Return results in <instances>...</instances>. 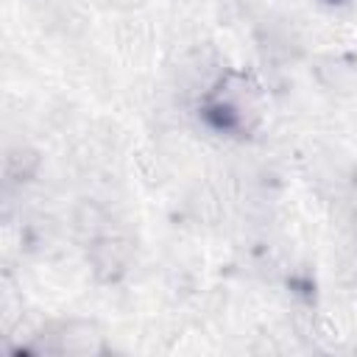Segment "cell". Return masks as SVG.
<instances>
[{
	"label": "cell",
	"mask_w": 357,
	"mask_h": 357,
	"mask_svg": "<svg viewBox=\"0 0 357 357\" xmlns=\"http://www.w3.org/2000/svg\"><path fill=\"white\" fill-rule=\"evenodd\" d=\"M86 262L100 282H117L131 265V243L120 231L103 226L86 240Z\"/></svg>",
	"instance_id": "2"
},
{
	"label": "cell",
	"mask_w": 357,
	"mask_h": 357,
	"mask_svg": "<svg viewBox=\"0 0 357 357\" xmlns=\"http://www.w3.org/2000/svg\"><path fill=\"white\" fill-rule=\"evenodd\" d=\"M33 351L45 354H95L100 351V335H95L92 326L78 321H59L45 326L39 335H33Z\"/></svg>",
	"instance_id": "3"
},
{
	"label": "cell",
	"mask_w": 357,
	"mask_h": 357,
	"mask_svg": "<svg viewBox=\"0 0 357 357\" xmlns=\"http://www.w3.org/2000/svg\"><path fill=\"white\" fill-rule=\"evenodd\" d=\"M315 75L326 89H337V92L351 89L354 81H357L354 64L349 59H343V56H324L318 61V67H315Z\"/></svg>",
	"instance_id": "4"
},
{
	"label": "cell",
	"mask_w": 357,
	"mask_h": 357,
	"mask_svg": "<svg viewBox=\"0 0 357 357\" xmlns=\"http://www.w3.org/2000/svg\"><path fill=\"white\" fill-rule=\"evenodd\" d=\"M39 170V153L31 151L28 145H17V148H8L6 156H3V173H6V181L8 184H22V181H31Z\"/></svg>",
	"instance_id": "5"
},
{
	"label": "cell",
	"mask_w": 357,
	"mask_h": 357,
	"mask_svg": "<svg viewBox=\"0 0 357 357\" xmlns=\"http://www.w3.org/2000/svg\"><path fill=\"white\" fill-rule=\"evenodd\" d=\"M321 3H324V6H343L346 0H321Z\"/></svg>",
	"instance_id": "6"
},
{
	"label": "cell",
	"mask_w": 357,
	"mask_h": 357,
	"mask_svg": "<svg viewBox=\"0 0 357 357\" xmlns=\"http://www.w3.org/2000/svg\"><path fill=\"white\" fill-rule=\"evenodd\" d=\"M201 117L212 131L248 134L259 120L257 86L240 73H220L201 95Z\"/></svg>",
	"instance_id": "1"
}]
</instances>
